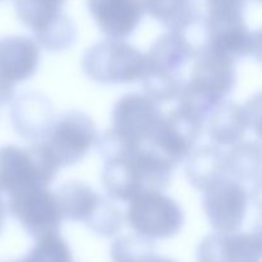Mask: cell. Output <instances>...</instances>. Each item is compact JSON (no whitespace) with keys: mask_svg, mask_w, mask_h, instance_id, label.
Here are the masks:
<instances>
[{"mask_svg":"<svg viewBox=\"0 0 262 262\" xmlns=\"http://www.w3.org/2000/svg\"><path fill=\"white\" fill-rule=\"evenodd\" d=\"M261 239L256 233H216L205 238L197 262H260Z\"/></svg>","mask_w":262,"mask_h":262,"instance_id":"obj_11","label":"cell"},{"mask_svg":"<svg viewBox=\"0 0 262 262\" xmlns=\"http://www.w3.org/2000/svg\"><path fill=\"white\" fill-rule=\"evenodd\" d=\"M209 135L217 145H235L241 142L248 128L243 106L234 102H220L206 118Z\"/></svg>","mask_w":262,"mask_h":262,"instance_id":"obj_16","label":"cell"},{"mask_svg":"<svg viewBox=\"0 0 262 262\" xmlns=\"http://www.w3.org/2000/svg\"><path fill=\"white\" fill-rule=\"evenodd\" d=\"M83 69L90 78L101 83H128L142 78L146 60L129 43L109 38L87 50Z\"/></svg>","mask_w":262,"mask_h":262,"instance_id":"obj_4","label":"cell"},{"mask_svg":"<svg viewBox=\"0 0 262 262\" xmlns=\"http://www.w3.org/2000/svg\"><path fill=\"white\" fill-rule=\"evenodd\" d=\"M9 209L26 232L35 238L58 233L63 220L56 196L46 188H28L12 193Z\"/></svg>","mask_w":262,"mask_h":262,"instance_id":"obj_6","label":"cell"},{"mask_svg":"<svg viewBox=\"0 0 262 262\" xmlns=\"http://www.w3.org/2000/svg\"><path fill=\"white\" fill-rule=\"evenodd\" d=\"M146 96L155 102H166L178 97L182 84L178 73L147 69L142 77Z\"/></svg>","mask_w":262,"mask_h":262,"instance_id":"obj_22","label":"cell"},{"mask_svg":"<svg viewBox=\"0 0 262 262\" xmlns=\"http://www.w3.org/2000/svg\"><path fill=\"white\" fill-rule=\"evenodd\" d=\"M224 154L215 146H202L188 155L186 173L188 181L196 188H209L225 176Z\"/></svg>","mask_w":262,"mask_h":262,"instance_id":"obj_17","label":"cell"},{"mask_svg":"<svg viewBox=\"0 0 262 262\" xmlns=\"http://www.w3.org/2000/svg\"><path fill=\"white\" fill-rule=\"evenodd\" d=\"M40 50L35 41L23 36L0 38V78L14 86L31 77L38 64Z\"/></svg>","mask_w":262,"mask_h":262,"instance_id":"obj_13","label":"cell"},{"mask_svg":"<svg viewBox=\"0 0 262 262\" xmlns=\"http://www.w3.org/2000/svg\"><path fill=\"white\" fill-rule=\"evenodd\" d=\"M59 168L46 143L26 148L4 146L0 148V192L12 194L28 188H46Z\"/></svg>","mask_w":262,"mask_h":262,"instance_id":"obj_3","label":"cell"},{"mask_svg":"<svg viewBox=\"0 0 262 262\" xmlns=\"http://www.w3.org/2000/svg\"><path fill=\"white\" fill-rule=\"evenodd\" d=\"M143 10L171 31H179L197 14L196 0H143Z\"/></svg>","mask_w":262,"mask_h":262,"instance_id":"obj_19","label":"cell"},{"mask_svg":"<svg viewBox=\"0 0 262 262\" xmlns=\"http://www.w3.org/2000/svg\"><path fill=\"white\" fill-rule=\"evenodd\" d=\"M247 202L245 187L225 177L205 189V212L216 233L238 232L245 222Z\"/></svg>","mask_w":262,"mask_h":262,"instance_id":"obj_8","label":"cell"},{"mask_svg":"<svg viewBox=\"0 0 262 262\" xmlns=\"http://www.w3.org/2000/svg\"><path fill=\"white\" fill-rule=\"evenodd\" d=\"M4 223H5V205L2 199V193H0V233L4 229Z\"/></svg>","mask_w":262,"mask_h":262,"instance_id":"obj_27","label":"cell"},{"mask_svg":"<svg viewBox=\"0 0 262 262\" xmlns=\"http://www.w3.org/2000/svg\"><path fill=\"white\" fill-rule=\"evenodd\" d=\"M152 256H155L152 239L140 234L120 238L112 247L113 262H145Z\"/></svg>","mask_w":262,"mask_h":262,"instance_id":"obj_23","label":"cell"},{"mask_svg":"<svg viewBox=\"0 0 262 262\" xmlns=\"http://www.w3.org/2000/svg\"><path fill=\"white\" fill-rule=\"evenodd\" d=\"M176 168L148 143L106 160L102 182L107 193L119 201H130L145 192H161Z\"/></svg>","mask_w":262,"mask_h":262,"instance_id":"obj_1","label":"cell"},{"mask_svg":"<svg viewBox=\"0 0 262 262\" xmlns=\"http://www.w3.org/2000/svg\"><path fill=\"white\" fill-rule=\"evenodd\" d=\"M0 2H3V0H0Z\"/></svg>","mask_w":262,"mask_h":262,"instance_id":"obj_30","label":"cell"},{"mask_svg":"<svg viewBox=\"0 0 262 262\" xmlns=\"http://www.w3.org/2000/svg\"><path fill=\"white\" fill-rule=\"evenodd\" d=\"M35 33L38 42L49 50H63L69 48L76 36L73 23L63 14H59L46 27Z\"/></svg>","mask_w":262,"mask_h":262,"instance_id":"obj_25","label":"cell"},{"mask_svg":"<svg viewBox=\"0 0 262 262\" xmlns=\"http://www.w3.org/2000/svg\"><path fill=\"white\" fill-rule=\"evenodd\" d=\"M53 107L41 95H25L15 101L12 119L15 130L31 140L49 135L53 128Z\"/></svg>","mask_w":262,"mask_h":262,"instance_id":"obj_14","label":"cell"},{"mask_svg":"<svg viewBox=\"0 0 262 262\" xmlns=\"http://www.w3.org/2000/svg\"><path fill=\"white\" fill-rule=\"evenodd\" d=\"M87 225L97 234L112 237L117 234L122 228L123 217L113 205L99 200L96 207L86 220Z\"/></svg>","mask_w":262,"mask_h":262,"instance_id":"obj_26","label":"cell"},{"mask_svg":"<svg viewBox=\"0 0 262 262\" xmlns=\"http://www.w3.org/2000/svg\"><path fill=\"white\" fill-rule=\"evenodd\" d=\"M89 9L105 35L123 40L138 26L143 7L141 0H89Z\"/></svg>","mask_w":262,"mask_h":262,"instance_id":"obj_12","label":"cell"},{"mask_svg":"<svg viewBox=\"0 0 262 262\" xmlns=\"http://www.w3.org/2000/svg\"><path fill=\"white\" fill-rule=\"evenodd\" d=\"M129 202L127 220L137 234L150 239H165L181 230L183 224L181 207L161 192H145Z\"/></svg>","mask_w":262,"mask_h":262,"instance_id":"obj_5","label":"cell"},{"mask_svg":"<svg viewBox=\"0 0 262 262\" xmlns=\"http://www.w3.org/2000/svg\"><path fill=\"white\" fill-rule=\"evenodd\" d=\"M12 262H27V261H26V258H25V260H18V261H12Z\"/></svg>","mask_w":262,"mask_h":262,"instance_id":"obj_29","label":"cell"},{"mask_svg":"<svg viewBox=\"0 0 262 262\" xmlns=\"http://www.w3.org/2000/svg\"><path fill=\"white\" fill-rule=\"evenodd\" d=\"M193 55H196V53L182 32L170 31L159 38L145 55L146 71L158 69L178 73L179 69L183 68L184 64Z\"/></svg>","mask_w":262,"mask_h":262,"instance_id":"obj_15","label":"cell"},{"mask_svg":"<svg viewBox=\"0 0 262 262\" xmlns=\"http://www.w3.org/2000/svg\"><path fill=\"white\" fill-rule=\"evenodd\" d=\"M163 114L146 95L129 94L117 102L113 114V130L133 146L147 142Z\"/></svg>","mask_w":262,"mask_h":262,"instance_id":"obj_10","label":"cell"},{"mask_svg":"<svg viewBox=\"0 0 262 262\" xmlns=\"http://www.w3.org/2000/svg\"><path fill=\"white\" fill-rule=\"evenodd\" d=\"M66 0H15L18 18L33 32L42 30L61 14Z\"/></svg>","mask_w":262,"mask_h":262,"instance_id":"obj_21","label":"cell"},{"mask_svg":"<svg viewBox=\"0 0 262 262\" xmlns=\"http://www.w3.org/2000/svg\"><path fill=\"white\" fill-rule=\"evenodd\" d=\"M197 55L191 79L178 95L179 106L205 122L234 86V60L209 48Z\"/></svg>","mask_w":262,"mask_h":262,"instance_id":"obj_2","label":"cell"},{"mask_svg":"<svg viewBox=\"0 0 262 262\" xmlns=\"http://www.w3.org/2000/svg\"><path fill=\"white\" fill-rule=\"evenodd\" d=\"M204 122L179 106L165 117H161L148 145L174 166L189 155L201 136Z\"/></svg>","mask_w":262,"mask_h":262,"instance_id":"obj_7","label":"cell"},{"mask_svg":"<svg viewBox=\"0 0 262 262\" xmlns=\"http://www.w3.org/2000/svg\"><path fill=\"white\" fill-rule=\"evenodd\" d=\"M45 142L59 165H72L81 160L96 137V127L89 115L71 112L53 125Z\"/></svg>","mask_w":262,"mask_h":262,"instance_id":"obj_9","label":"cell"},{"mask_svg":"<svg viewBox=\"0 0 262 262\" xmlns=\"http://www.w3.org/2000/svg\"><path fill=\"white\" fill-rule=\"evenodd\" d=\"M225 173L234 177L235 181H250L258 176L261 169V150L256 143H235L234 147L224 156Z\"/></svg>","mask_w":262,"mask_h":262,"instance_id":"obj_20","label":"cell"},{"mask_svg":"<svg viewBox=\"0 0 262 262\" xmlns=\"http://www.w3.org/2000/svg\"><path fill=\"white\" fill-rule=\"evenodd\" d=\"M36 239L35 246L26 258L27 262H73L68 243L58 233Z\"/></svg>","mask_w":262,"mask_h":262,"instance_id":"obj_24","label":"cell"},{"mask_svg":"<svg viewBox=\"0 0 262 262\" xmlns=\"http://www.w3.org/2000/svg\"><path fill=\"white\" fill-rule=\"evenodd\" d=\"M63 219L86 222L96 207L100 197L82 182H68L55 194Z\"/></svg>","mask_w":262,"mask_h":262,"instance_id":"obj_18","label":"cell"},{"mask_svg":"<svg viewBox=\"0 0 262 262\" xmlns=\"http://www.w3.org/2000/svg\"><path fill=\"white\" fill-rule=\"evenodd\" d=\"M145 262H176V261L170 260V258H166V257H156V256H152V257L148 258V260Z\"/></svg>","mask_w":262,"mask_h":262,"instance_id":"obj_28","label":"cell"}]
</instances>
